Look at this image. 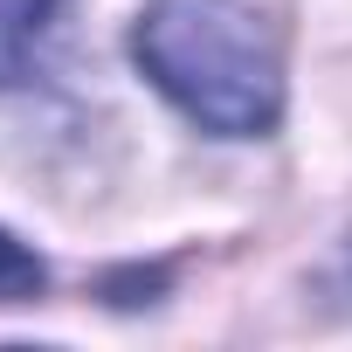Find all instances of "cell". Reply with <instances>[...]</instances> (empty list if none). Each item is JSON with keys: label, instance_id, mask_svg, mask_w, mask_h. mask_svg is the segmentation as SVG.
I'll return each instance as SVG.
<instances>
[{"label": "cell", "instance_id": "cell-3", "mask_svg": "<svg viewBox=\"0 0 352 352\" xmlns=\"http://www.w3.org/2000/svg\"><path fill=\"white\" fill-rule=\"evenodd\" d=\"M49 290V270L28 242H14L8 228H0V304H35Z\"/></svg>", "mask_w": 352, "mask_h": 352}, {"label": "cell", "instance_id": "cell-2", "mask_svg": "<svg viewBox=\"0 0 352 352\" xmlns=\"http://www.w3.org/2000/svg\"><path fill=\"white\" fill-rule=\"evenodd\" d=\"M63 0H0V83H14L28 69V49L42 42V28L56 21Z\"/></svg>", "mask_w": 352, "mask_h": 352}, {"label": "cell", "instance_id": "cell-1", "mask_svg": "<svg viewBox=\"0 0 352 352\" xmlns=\"http://www.w3.org/2000/svg\"><path fill=\"white\" fill-rule=\"evenodd\" d=\"M131 63L214 138H263L283 118V49L256 0H152L131 28Z\"/></svg>", "mask_w": 352, "mask_h": 352}]
</instances>
